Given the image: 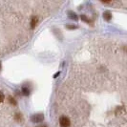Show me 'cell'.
Here are the masks:
<instances>
[{"label": "cell", "instance_id": "1", "mask_svg": "<svg viewBox=\"0 0 127 127\" xmlns=\"http://www.w3.org/2000/svg\"><path fill=\"white\" fill-rule=\"evenodd\" d=\"M59 124L61 127H69L71 124L70 120L67 117H61L59 119Z\"/></svg>", "mask_w": 127, "mask_h": 127}, {"label": "cell", "instance_id": "2", "mask_svg": "<svg viewBox=\"0 0 127 127\" xmlns=\"http://www.w3.org/2000/svg\"><path fill=\"white\" fill-rule=\"evenodd\" d=\"M44 120V117L43 115L41 114H37V115H34L32 117V121L33 122H41V121Z\"/></svg>", "mask_w": 127, "mask_h": 127}, {"label": "cell", "instance_id": "3", "mask_svg": "<svg viewBox=\"0 0 127 127\" xmlns=\"http://www.w3.org/2000/svg\"><path fill=\"white\" fill-rule=\"evenodd\" d=\"M36 23H37V18L35 16H32V20H31V28L32 29H34L35 26H36Z\"/></svg>", "mask_w": 127, "mask_h": 127}, {"label": "cell", "instance_id": "4", "mask_svg": "<svg viewBox=\"0 0 127 127\" xmlns=\"http://www.w3.org/2000/svg\"><path fill=\"white\" fill-rule=\"evenodd\" d=\"M103 17H104V19L105 20H107V21H109L110 19L112 18V14H111V13L110 12H105V13H103Z\"/></svg>", "mask_w": 127, "mask_h": 127}, {"label": "cell", "instance_id": "5", "mask_svg": "<svg viewBox=\"0 0 127 127\" xmlns=\"http://www.w3.org/2000/svg\"><path fill=\"white\" fill-rule=\"evenodd\" d=\"M68 14H69V17H70L71 19H74L75 21L77 20V16H76V13H74V12H69Z\"/></svg>", "mask_w": 127, "mask_h": 127}, {"label": "cell", "instance_id": "6", "mask_svg": "<svg viewBox=\"0 0 127 127\" xmlns=\"http://www.w3.org/2000/svg\"><path fill=\"white\" fill-rule=\"evenodd\" d=\"M22 92H23V95H29V94H30V90L28 89V88H26V87H23Z\"/></svg>", "mask_w": 127, "mask_h": 127}, {"label": "cell", "instance_id": "7", "mask_svg": "<svg viewBox=\"0 0 127 127\" xmlns=\"http://www.w3.org/2000/svg\"><path fill=\"white\" fill-rule=\"evenodd\" d=\"M4 99H5V95H4V94L0 91V103L4 101Z\"/></svg>", "mask_w": 127, "mask_h": 127}, {"label": "cell", "instance_id": "8", "mask_svg": "<svg viewBox=\"0 0 127 127\" xmlns=\"http://www.w3.org/2000/svg\"><path fill=\"white\" fill-rule=\"evenodd\" d=\"M80 17H81V19H82L83 21H85V22H87V23H90V20L87 18V17H86L84 14H81V16H80Z\"/></svg>", "mask_w": 127, "mask_h": 127}, {"label": "cell", "instance_id": "9", "mask_svg": "<svg viewBox=\"0 0 127 127\" xmlns=\"http://www.w3.org/2000/svg\"><path fill=\"white\" fill-rule=\"evenodd\" d=\"M9 99H10V102H11V103H13V105H15V104H16V101H15V100H14L13 98H12V97H10Z\"/></svg>", "mask_w": 127, "mask_h": 127}, {"label": "cell", "instance_id": "10", "mask_svg": "<svg viewBox=\"0 0 127 127\" xmlns=\"http://www.w3.org/2000/svg\"><path fill=\"white\" fill-rule=\"evenodd\" d=\"M68 28H70V29H76V26H68Z\"/></svg>", "mask_w": 127, "mask_h": 127}, {"label": "cell", "instance_id": "11", "mask_svg": "<svg viewBox=\"0 0 127 127\" xmlns=\"http://www.w3.org/2000/svg\"><path fill=\"white\" fill-rule=\"evenodd\" d=\"M0 69H1V63H0Z\"/></svg>", "mask_w": 127, "mask_h": 127}, {"label": "cell", "instance_id": "12", "mask_svg": "<svg viewBox=\"0 0 127 127\" xmlns=\"http://www.w3.org/2000/svg\"><path fill=\"white\" fill-rule=\"evenodd\" d=\"M42 127H47V126H42Z\"/></svg>", "mask_w": 127, "mask_h": 127}]
</instances>
